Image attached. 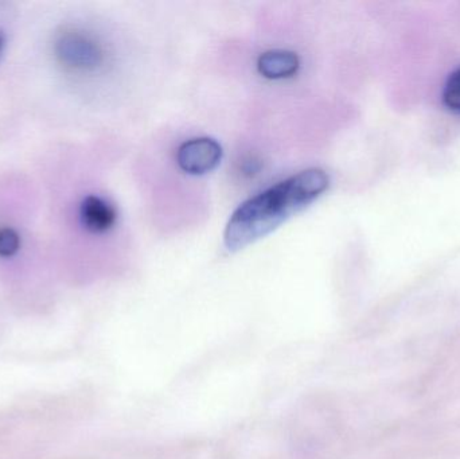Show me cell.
Segmentation results:
<instances>
[{"mask_svg": "<svg viewBox=\"0 0 460 459\" xmlns=\"http://www.w3.org/2000/svg\"><path fill=\"white\" fill-rule=\"evenodd\" d=\"M260 75L270 80H284L296 75L299 58L296 54L286 50H270L260 56L257 61Z\"/></svg>", "mask_w": 460, "mask_h": 459, "instance_id": "obj_5", "label": "cell"}, {"mask_svg": "<svg viewBox=\"0 0 460 459\" xmlns=\"http://www.w3.org/2000/svg\"><path fill=\"white\" fill-rule=\"evenodd\" d=\"M223 159L220 143L209 137H196L183 143L177 151V163L190 175H204L213 172Z\"/></svg>", "mask_w": 460, "mask_h": 459, "instance_id": "obj_3", "label": "cell"}, {"mask_svg": "<svg viewBox=\"0 0 460 459\" xmlns=\"http://www.w3.org/2000/svg\"><path fill=\"white\" fill-rule=\"evenodd\" d=\"M329 175L321 169L297 172L243 202L230 217L224 243L229 251L267 236L300 210L313 204L329 188Z\"/></svg>", "mask_w": 460, "mask_h": 459, "instance_id": "obj_1", "label": "cell"}, {"mask_svg": "<svg viewBox=\"0 0 460 459\" xmlns=\"http://www.w3.org/2000/svg\"><path fill=\"white\" fill-rule=\"evenodd\" d=\"M21 248V237L13 228L0 229V256L11 258Z\"/></svg>", "mask_w": 460, "mask_h": 459, "instance_id": "obj_7", "label": "cell"}, {"mask_svg": "<svg viewBox=\"0 0 460 459\" xmlns=\"http://www.w3.org/2000/svg\"><path fill=\"white\" fill-rule=\"evenodd\" d=\"M54 53L59 64L75 72H93L104 64V50L91 35L67 29L57 35Z\"/></svg>", "mask_w": 460, "mask_h": 459, "instance_id": "obj_2", "label": "cell"}, {"mask_svg": "<svg viewBox=\"0 0 460 459\" xmlns=\"http://www.w3.org/2000/svg\"><path fill=\"white\" fill-rule=\"evenodd\" d=\"M80 218L84 228L92 234H105L116 224L115 207L97 196H88L81 202Z\"/></svg>", "mask_w": 460, "mask_h": 459, "instance_id": "obj_4", "label": "cell"}, {"mask_svg": "<svg viewBox=\"0 0 460 459\" xmlns=\"http://www.w3.org/2000/svg\"><path fill=\"white\" fill-rule=\"evenodd\" d=\"M443 102L448 110L460 112V67L448 77L443 91Z\"/></svg>", "mask_w": 460, "mask_h": 459, "instance_id": "obj_6", "label": "cell"}, {"mask_svg": "<svg viewBox=\"0 0 460 459\" xmlns=\"http://www.w3.org/2000/svg\"><path fill=\"white\" fill-rule=\"evenodd\" d=\"M3 46H4V34H3L2 30H0V53H2Z\"/></svg>", "mask_w": 460, "mask_h": 459, "instance_id": "obj_8", "label": "cell"}]
</instances>
